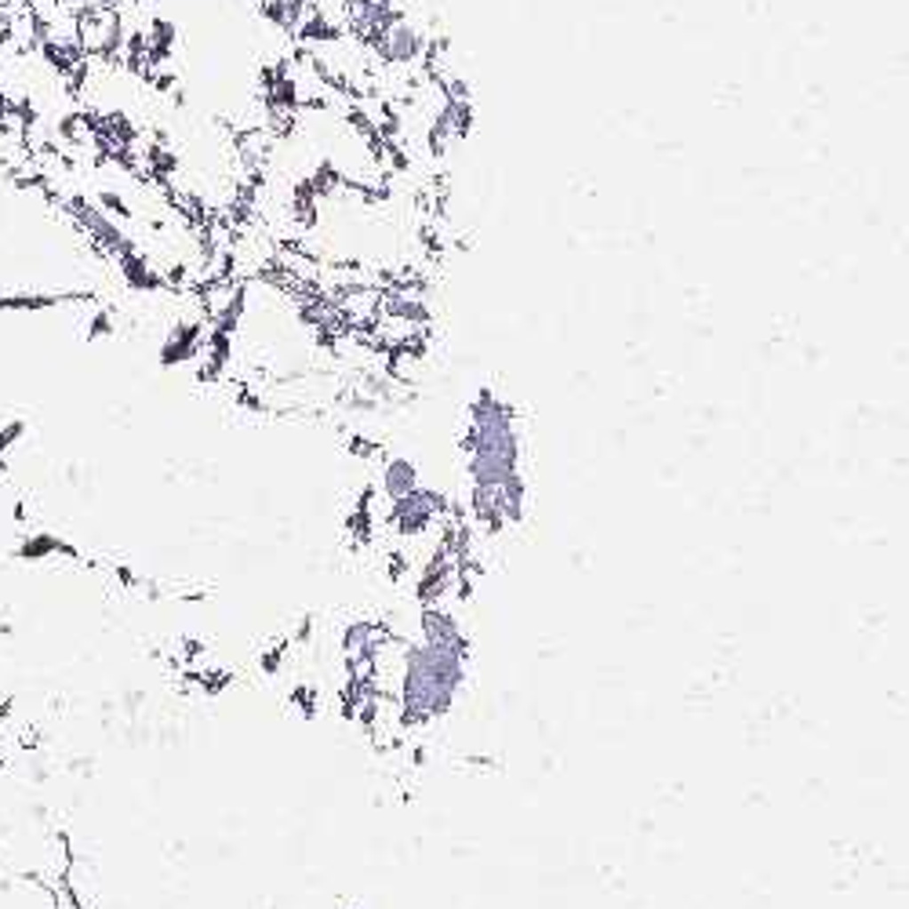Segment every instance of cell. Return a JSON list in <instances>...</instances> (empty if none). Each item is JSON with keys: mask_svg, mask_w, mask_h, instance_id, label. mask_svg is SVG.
Wrapping results in <instances>:
<instances>
[{"mask_svg": "<svg viewBox=\"0 0 909 909\" xmlns=\"http://www.w3.org/2000/svg\"><path fill=\"white\" fill-rule=\"evenodd\" d=\"M371 44H375V52H379L382 62H411V59H419V55L426 52V36H422L411 22L393 19V22H386V26L375 33Z\"/></svg>", "mask_w": 909, "mask_h": 909, "instance_id": "6da1fadb", "label": "cell"}, {"mask_svg": "<svg viewBox=\"0 0 909 909\" xmlns=\"http://www.w3.org/2000/svg\"><path fill=\"white\" fill-rule=\"evenodd\" d=\"M386 488H389V495H408V491L415 488L411 466H408V462H393L389 473H386Z\"/></svg>", "mask_w": 909, "mask_h": 909, "instance_id": "3957f363", "label": "cell"}, {"mask_svg": "<svg viewBox=\"0 0 909 909\" xmlns=\"http://www.w3.org/2000/svg\"><path fill=\"white\" fill-rule=\"evenodd\" d=\"M382 313L393 321H426L429 317V309L419 302V295H389L382 302Z\"/></svg>", "mask_w": 909, "mask_h": 909, "instance_id": "7a4b0ae2", "label": "cell"}]
</instances>
